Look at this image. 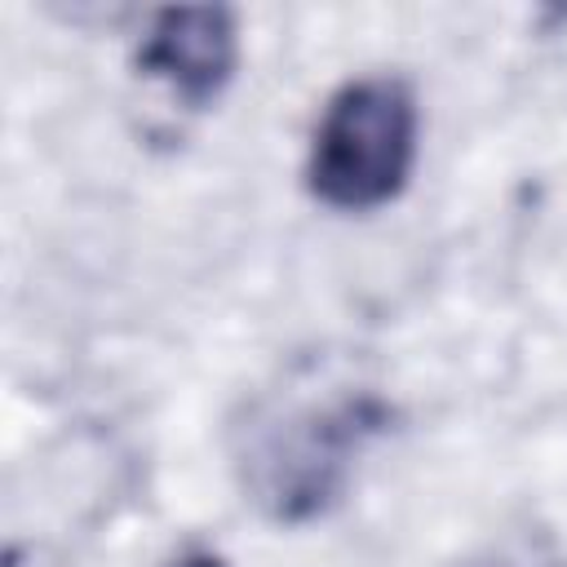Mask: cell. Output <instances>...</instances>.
I'll return each instance as SVG.
<instances>
[{"instance_id": "6da1fadb", "label": "cell", "mask_w": 567, "mask_h": 567, "mask_svg": "<svg viewBox=\"0 0 567 567\" xmlns=\"http://www.w3.org/2000/svg\"><path fill=\"white\" fill-rule=\"evenodd\" d=\"M385 425L390 408L368 390L261 399L235 430L239 483L266 518L310 523L341 501L363 447Z\"/></svg>"}, {"instance_id": "7a4b0ae2", "label": "cell", "mask_w": 567, "mask_h": 567, "mask_svg": "<svg viewBox=\"0 0 567 567\" xmlns=\"http://www.w3.org/2000/svg\"><path fill=\"white\" fill-rule=\"evenodd\" d=\"M416 164V97L399 75H359L341 84L315 128L306 186L337 213L390 204Z\"/></svg>"}, {"instance_id": "3957f363", "label": "cell", "mask_w": 567, "mask_h": 567, "mask_svg": "<svg viewBox=\"0 0 567 567\" xmlns=\"http://www.w3.org/2000/svg\"><path fill=\"white\" fill-rule=\"evenodd\" d=\"M239 62L235 13L221 4L159 9L137 44V71L164 84L186 106H208L230 84Z\"/></svg>"}, {"instance_id": "277c9868", "label": "cell", "mask_w": 567, "mask_h": 567, "mask_svg": "<svg viewBox=\"0 0 567 567\" xmlns=\"http://www.w3.org/2000/svg\"><path fill=\"white\" fill-rule=\"evenodd\" d=\"M496 567H558V558H549V554H509Z\"/></svg>"}, {"instance_id": "5b68a950", "label": "cell", "mask_w": 567, "mask_h": 567, "mask_svg": "<svg viewBox=\"0 0 567 567\" xmlns=\"http://www.w3.org/2000/svg\"><path fill=\"white\" fill-rule=\"evenodd\" d=\"M168 567H226L217 554H208V549H190V554H182L177 563H168Z\"/></svg>"}]
</instances>
